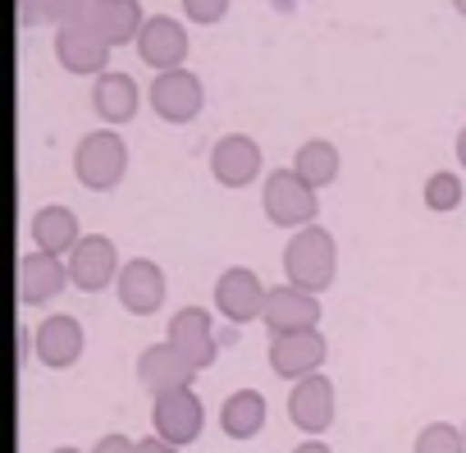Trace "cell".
Here are the masks:
<instances>
[{
	"label": "cell",
	"instance_id": "6da1fadb",
	"mask_svg": "<svg viewBox=\"0 0 466 453\" xmlns=\"http://www.w3.org/2000/svg\"><path fill=\"white\" fill-rule=\"evenodd\" d=\"M334 271H339V248L325 224H307L284 243V275H289L284 284L302 293H320L334 284Z\"/></svg>",
	"mask_w": 466,
	"mask_h": 453
},
{
	"label": "cell",
	"instance_id": "7a4b0ae2",
	"mask_svg": "<svg viewBox=\"0 0 466 453\" xmlns=\"http://www.w3.org/2000/svg\"><path fill=\"white\" fill-rule=\"evenodd\" d=\"M128 170V147L115 129H92L74 147V179L92 192H110Z\"/></svg>",
	"mask_w": 466,
	"mask_h": 453
},
{
	"label": "cell",
	"instance_id": "3957f363",
	"mask_svg": "<svg viewBox=\"0 0 466 453\" xmlns=\"http://www.w3.org/2000/svg\"><path fill=\"white\" fill-rule=\"evenodd\" d=\"M261 206H266V220L279 224V230H307V224H316V211H320V197L316 188H307L293 165L289 170H270L266 174V188H261Z\"/></svg>",
	"mask_w": 466,
	"mask_h": 453
},
{
	"label": "cell",
	"instance_id": "277c9868",
	"mask_svg": "<svg viewBox=\"0 0 466 453\" xmlns=\"http://www.w3.org/2000/svg\"><path fill=\"white\" fill-rule=\"evenodd\" d=\"M266 298H270V289L261 284V275L252 266H228L215 280V307L233 325H248V321L266 316Z\"/></svg>",
	"mask_w": 466,
	"mask_h": 453
},
{
	"label": "cell",
	"instance_id": "5b68a950",
	"mask_svg": "<svg viewBox=\"0 0 466 453\" xmlns=\"http://www.w3.org/2000/svg\"><path fill=\"white\" fill-rule=\"evenodd\" d=\"M147 101L160 119L169 124H187L201 115L206 106V92H201V78L192 69H169V74H156L151 88H147Z\"/></svg>",
	"mask_w": 466,
	"mask_h": 453
},
{
	"label": "cell",
	"instance_id": "8992f818",
	"mask_svg": "<svg viewBox=\"0 0 466 453\" xmlns=\"http://www.w3.org/2000/svg\"><path fill=\"white\" fill-rule=\"evenodd\" d=\"M56 60H60V69H69V74H92V78H101V74H106V60H110V46H106V37H101L87 19H78V24L56 28Z\"/></svg>",
	"mask_w": 466,
	"mask_h": 453
},
{
	"label": "cell",
	"instance_id": "52a82bcc",
	"mask_svg": "<svg viewBox=\"0 0 466 453\" xmlns=\"http://www.w3.org/2000/svg\"><path fill=\"white\" fill-rule=\"evenodd\" d=\"M119 271H124V262L106 234H83V243L69 252V280L83 293H101L110 280H119Z\"/></svg>",
	"mask_w": 466,
	"mask_h": 453
},
{
	"label": "cell",
	"instance_id": "ba28073f",
	"mask_svg": "<svg viewBox=\"0 0 466 453\" xmlns=\"http://www.w3.org/2000/svg\"><path fill=\"white\" fill-rule=\"evenodd\" d=\"M266 330L279 339V335H307V330H320V298L316 293H302L293 284H275L270 298H266Z\"/></svg>",
	"mask_w": 466,
	"mask_h": 453
},
{
	"label": "cell",
	"instance_id": "9c48e42d",
	"mask_svg": "<svg viewBox=\"0 0 466 453\" xmlns=\"http://www.w3.org/2000/svg\"><path fill=\"white\" fill-rule=\"evenodd\" d=\"M329 357V344L320 330H307V335H279L270 339V371L284 376V380H307V376H320Z\"/></svg>",
	"mask_w": 466,
	"mask_h": 453
},
{
	"label": "cell",
	"instance_id": "30bf717a",
	"mask_svg": "<svg viewBox=\"0 0 466 453\" xmlns=\"http://www.w3.org/2000/svg\"><path fill=\"white\" fill-rule=\"evenodd\" d=\"M261 147H257V138H248V133H224L215 147H210V174H215V183H224V188H248V183H257V174H261Z\"/></svg>",
	"mask_w": 466,
	"mask_h": 453
},
{
	"label": "cell",
	"instance_id": "8fae6325",
	"mask_svg": "<svg viewBox=\"0 0 466 453\" xmlns=\"http://www.w3.org/2000/svg\"><path fill=\"white\" fill-rule=\"evenodd\" d=\"M165 339L192 362V371H206L219 353V339H215V325H210V312L206 307H178L169 316V330Z\"/></svg>",
	"mask_w": 466,
	"mask_h": 453
},
{
	"label": "cell",
	"instance_id": "7c38bea8",
	"mask_svg": "<svg viewBox=\"0 0 466 453\" xmlns=\"http://www.w3.org/2000/svg\"><path fill=\"white\" fill-rule=\"evenodd\" d=\"M151 421H156V435L174 448L192 444L201 435V421H206V407L192 389H174V394H160L156 407H151Z\"/></svg>",
	"mask_w": 466,
	"mask_h": 453
},
{
	"label": "cell",
	"instance_id": "4fadbf2b",
	"mask_svg": "<svg viewBox=\"0 0 466 453\" xmlns=\"http://www.w3.org/2000/svg\"><path fill=\"white\" fill-rule=\"evenodd\" d=\"M133 46H137V60H142V65H151L156 74H169V69H183L187 33H183L178 19H169V15H151L147 28H142V37H137Z\"/></svg>",
	"mask_w": 466,
	"mask_h": 453
},
{
	"label": "cell",
	"instance_id": "5bb4252c",
	"mask_svg": "<svg viewBox=\"0 0 466 453\" xmlns=\"http://www.w3.org/2000/svg\"><path fill=\"white\" fill-rule=\"evenodd\" d=\"M115 293H119L124 312L151 316V312H160V303H165V271H160L156 262H147V257H133V262H124V271H119V280H115Z\"/></svg>",
	"mask_w": 466,
	"mask_h": 453
},
{
	"label": "cell",
	"instance_id": "9a60e30c",
	"mask_svg": "<svg viewBox=\"0 0 466 453\" xmlns=\"http://www.w3.org/2000/svg\"><path fill=\"white\" fill-rule=\"evenodd\" d=\"M192 362L165 339V344H151V348H142V357H137V380L160 398V394H174V389H192Z\"/></svg>",
	"mask_w": 466,
	"mask_h": 453
},
{
	"label": "cell",
	"instance_id": "2e32d148",
	"mask_svg": "<svg viewBox=\"0 0 466 453\" xmlns=\"http://www.w3.org/2000/svg\"><path fill=\"white\" fill-rule=\"evenodd\" d=\"M289 421L298 430H307V435L329 430V421H334V385H329V376H307V380H298L289 389Z\"/></svg>",
	"mask_w": 466,
	"mask_h": 453
},
{
	"label": "cell",
	"instance_id": "e0dca14e",
	"mask_svg": "<svg viewBox=\"0 0 466 453\" xmlns=\"http://www.w3.org/2000/svg\"><path fill=\"white\" fill-rule=\"evenodd\" d=\"M28 234H33L37 252H46V257H65V252H74V248L83 243L78 215H74L69 206H60V201H51V206H37V211H33Z\"/></svg>",
	"mask_w": 466,
	"mask_h": 453
},
{
	"label": "cell",
	"instance_id": "ac0fdd59",
	"mask_svg": "<svg viewBox=\"0 0 466 453\" xmlns=\"http://www.w3.org/2000/svg\"><path fill=\"white\" fill-rule=\"evenodd\" d=\"M69 284V262L65 257H46V252H28L19 262V303L37 307V303H51L60 298Z\"/></svg>",
	"mask_w": 466,
	"mask_h": 453
},
{
	"label": "cell",
	"instance_id": "d6986e66",
	"mask_svg": "<svg viewBox=\"0 0 466 453\" xmlns=\"http://www.w3.org/2000/svg\"><path fill=\"white\" fill-rule=\"evenodd\" d=\"M33 344H37V362H42V366L65 371V366H74V362L83 357V325H78L74 316L56 312V316H46V321L37 325Z\"/></svg>",
	"mask_w": 466,
	"mask_h": 453
},
{
	"label": "cell",
	"instance_id": "ffe728a7",
	"mask_svg": "<svg viewBox=\"0 0 466 453\" xmlns=\"http://www.w3.org/2000/svg\"><path fill=\"white\" fill-rule=\"evenodd\" d=\"M87 24H92V28L106 37V46L115 51V46H128V42H137V37H142L147 15H142L137 0H92Z\"/></svg>",
	"mask_w": 466,
	"mask_h": 453
},
{
	"label": "cell",
	"instance_id": "44dd1931",
	"mask_svg": "<svg viewBox=\"0 0 466 453\" xmlns=\"http://www.w3.org/2000/svg\"><path fill=\"white\" fill-rule=\"evenodd\" d=\"M137 106H142V92H137V83H133L128 74L106 69V74L92 83V110H96L106 124H124V119H133Z\"/></svg>",
	"mask_w": 466,
	"mask_h": 453
},
{
	"label": "cell",
	"instance_id": "7402d4cb",
	"mask_svg": "<svg viewBox=\"0 0 466 453\" xmlns=\"http://www.w3.org/2000/svg\"><path fill=\"white\" fill-rule=\"evenodd\" d=\"M261 426H266V398L257 389H233L219 403V430L228 439H252L261 435Z\"/></svg>",
	"mask_w": 466,
	"mask_h": 453
},
{
	"label": "cell",
	"instance_id": "603a6c76",
	"mask_svg": "<svg viewBox=\"0 0 466 453\" xmlns=\"http://www.w3.org/2000/svg\"><path fill=\"white\" fill-rule=\"evenodd\" d=\"M293 174H298L307 188L320 192L325 183L339 179V147L325 142V138H307V142L298 147V156H293Z\"/></svg>",
	"mask_w": 466,
	"mask_h": 453
},
{
	"label": "cell",
	"instance_id": "cb8c5ba5",
	"mask_svg": "<svg viewBox=\"0 0 466 453\" xmlns=\"http://www.w3.org/2000/svg\"><path fill=\"white\" fill-rule=\"evenodd\" d=\"M411 453H466L461 426H448V421H430V426H420Z\"/></svg>",
	"mask_w": 466,
	"mask_h": 453
},
{
	"label": "cell",
	"instance_id": "d4e9b609",
	"mask_svg": "<svg viewBox=\"0 0 466 453\" xmlns=\"http://www.w3.org/2000/svg\"><path fill=\"white\" fill-rule=\"evenodd\" d=\"M425 206H430V211H457V206H461V179L448 174V170L430 174V179H425Z\"/></svg>",
	"mask_w": 466,
	"mask_h": 453
},
{
	"label": "cell",
	"instance_id": "484cf974",
	"mask_svg": "<svg viewBox=\"0 0 466 453\" xmlns=\"http://www.w3.org/2000/svg\"><path fill=\"white\" fill-rule=\"evenodd\" d=\"M183 15L192 24H219L228 15V0H183Z\"/></svg>",
	"mask_w": 466,
	"mask_h": 453
},
{
	"label": "cell",
	"instance_id": "4316f807",
	"mask_svg": "<svg viewBox=\"0 0 466 453\" xmlns=\"http://www.w3.org/2000/svg\"><path fill=\"white\" fill-rule=\"evenodd\" d=\"M46 5H51V24H56V28H65V24H78V19H87L92 0H46Z\"/></svg>",
	"mask_w": 466,
	"mask_h": 453
},
{
	"label": "cell",
	"instance_id": "83f0119b",
	"mask_svg": "<svg viewBox=\"0 0 466 453\" xmlns=\"http://www.w3.org/2000/svg\"><path fill=\"white\" fill-rule=\"evenodd\" d=\"M51 19V5L46 0H19V28H37Z\"/></svg>",
	"mask_w": 466,
	"mask_h": 453
},
{
	"label": "cell",
	"instance_id": "f1b7e54d",
	"mask_svg": "<svg viewBox=\"0 0 466 453\" xmlns=\"http://www.w3.org/2000/svg\"><path fill=\"white\" fill-rule=\"evenodd\" d=\"M92 453H137V444L128 435H106V439H96Z\"/></svg>",
	"mask_w": 466,
	"mask_h": 453
},
{
	"label": "cell",
	"instance_id": "f546056e",
	"mask_svg": "<svg viewBox=\"0 0 466 453\" xmlns=\"http://www.w3.org/2000/svg\"><path fill=\"white\" fill-rule=\"evenodd\" d=\"M137 453H178L174 444H165L160 435H151V439H137Z\"/></svg>",
	"mask_w": 466,
	"mask_h": 453
},
{
	"label": "cell",
	"instance_id": "4dcf8cb0",
	"mask_svg": "<svg viewBox=\"0 0 466 453\" xmlns=\"http://www.w3.org/2000/svg\"><path fill=\"white\" fill-rule=\"evenodd\" d=\"M293 453H329V444H320V439H307V444H298Z\"/></svg>",
	"mask_w": 466,
	"mask_h": 453
},
{
	"label": "cell",
	"instance_id": "1f68e13d",
	"mask_svg": "<svg viewBox=\"0 0 466 453\" xmlns=\"http://www.w3.org/2000/svg\"><path fill=\"white\" fill-rule=\"evenodd\" d=\"M457 160H461V170H466V124L457 129Z\"/></svg>",
	"mask_w": 466,
	"mask_h": 453
},
{
	"label": "cell",
	"instance_id": "d6a6232c",
	"mask_svg": "<svg viewBox=\"0 0 466 453\" xmlns=\"http://www.w3.org/2000/svg\"><path fill=\"white\" fill-rule=\"evenodd\" d=\"M452 10H457V15L466 19V0H452Z\"/></svg>",
	"mask_w": 466,
	"mask_h": 453
},
{
	"label": "cell",
	"instance_id": "836d02e7",
	"mask_svg": "<svg viewBox=\"0 0 466 453\" xmlns=\"http://www.w3.org/2000/svg\"><path fill=\"white\" fill-rule=\"evenodd\" d=\"M51 453H78V448H69V444H60V448H51Z\"/></svg>",
	"mask_w": 466,
	"mask_h": 453
},
{
	"label": "cell",
	"instance_id": "e575fe53",
	"mask_svg": "<svg viewBox=\"0 0 466 453\" xmlns=\"http://www.w3.org/2000/svg\"><path fill=\"white\" fill-rule=\"evenodd\" d=\"M461 439H466V426H461Z\"/></svg>",
	"mask_w": 466,
	"mask_h": 453
}]
</instances>
